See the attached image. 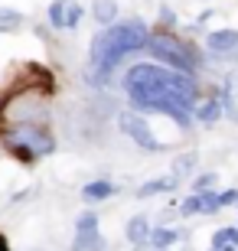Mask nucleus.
<instances>
[{
  "label": "nucleus",
  "mask_w": 238,
  "mask_h": 251,
  "mask_svg": "<svg viewBox=\"0 0 238 251\" xmlns=\"http://www.w3.org/2000/svg\"><path fill=\"white\" fill-rule=\"evenodd\" d=\"M131 111L140 114H163L176 127L189 130L199 108V85L192 75H183L160 62H137L124 72Z\"/></svg>",
  "instance_id": "1"
},
{
  "label": "nucleus",
  "mask_w": 238,
  "mask_h": 251,
  "mask_svg": "<svg viewBox=\"0 0 238 251\" xmlns=\"http://www.w3.org/2000/svg\"><path fill=\"white\" fill-rule=\"evenodd\" d=\"M147 43H150V29L140 23V20H128V23H111V26H101L92 36V78L88 82L105 85L108 75L118 69L131 52H144Z\"/></svg>",
  "instance_id": "2"
},
{
  "label": "nucleus",
  "mask_w": 238,
  "mask_h": 251,
  "mask_svg": "<svg viewBox=\"0 0 238 251\" xmlns=\"http://www.w3.org/2000/svg\"><path fill=\"white\" fill-rule=\"evenodd\" d=\"M53 92V82L43 85H23L3 95V108H0V124H7V130L20 127L29 121H43L46 114V98Z\"/></svg>",
  "instance_id": "3"
},
{
  "label": "nucleus",
  "mask_w": 238,
  "mask_h": 251,
  "mask_svg": "<svg viewBox=\"0 0 238 251\" xmlns=\"http://www.w3.org/2000/svg\"><path fill=\"white\" fill-rule=\"evenodd\" d=\"M144 52L154 59V62L170 65V69H176V72H183V75L199 72V56H196V49H192L189 43H180V39L170 36V33H150V43H147Z\"/></svg>",
  "instance_id": "4"
},
{
  "label": "nucleus",
  "mask_w": 238,
  "mask_h": 251,
  "mask_svg": "<svg viewBox=\"0 0 238 251\" xmlns=\"http://www.w3.org/2000/svg\"><path fill=\"white\" fill-rule=\"evenodd\" d=\"M7 137L20 140V144H26L36 157H49L55 150V137H53V127L46 121H29V124H20L13 130H3Z\"/></svg>",
  "instance_id": "5"
},
{
  "label": "nucleus",
  "mask_w": 238,
  "mask_h": 251,
  "mask_svg": "<svg viewBox=\"0 0 238 251\" xmlns=\"http://www.w3.org/2000/svg\"><path fill=\"white\" fill-rule=\"evenodd\" d=\"M118 127H121V134H128L140 150H163V144L154 137V130L147 127V121L140 118V111H121L118 114Z\"/></svg>",
  "instance_id": "6"
},
{
  "label": "nucleus",
  "mask_w": 238,
  "mask_h": 251,
  "mask_svg": "<svg viewBox=\"0 0 238 251\" xmlns=\"http://www.w3.org/2000/svg\"><path fill=\"white\" fill-rule=\"evenodd\" d=\"M206 49L212 56H232L238 49V29H212L206 36Z\"/></svg>",
  "instance_id": "7"
},
{
  "label": "nucleus",
  "mask_w": 238,
  "mask_h": 251,
  "mask_svg": "<svg viewBox=\"0 0 238 251\" xmlns=\"http://www.w3.org/2000/svg\"><path fill=\"white\" fill-rule=\"evenodd\" d=\"M150 232H154V228H150V219H147V215H134V219L128 222V228H124L128 242L137 245V248H144V245L150 242Z\"/></svg>",
  "instance_id": "8"
},
{
  "label": "nucleus",
  "mask_w": 238,
  "mask_h": 251,
  "mask_svg": "<svg viewBox=\"0 0 238 251\" xmlns=\"http://www.w3.org/2000/svg\"><path fill=\"white\" fill-rule=\"evenodd\" d=\"M72 251H105V238H101L98 228H92V232H75Z\"/></svg>",
  "instance_id": "9"
},
{
  "label": "nucleus",
  "mask_w": 238,
  "mask_h": 251,
  "mask_svg": "<svg viewBox=\"0 0 238 251\" xmlns=\"http://www.w3.org/2000/svg\"><path fill=\"white\" fill-rule=\"evenodd\" d=\"M183 235H180V228H170V225H160V228H154L150 232V248H173L176 242H180Z\"/></svg>",
  "instance_id": "10"
},
{
  "label": "nucleus",
  "mask_w": 238,
  "mask_h": 251,
  "mask_svg": "<svg viewBox=\"0 0 238 251\" xmlns=\"http://www.w3.org/2000/svg\"><path fill=\"white\" fill-rule=\"evenodd\" d=\"M222 101L219 98H206V101H199V108H196V121H202V124H215L222 118Z\"/></svg>",
  "instance_id": "11"
},
{
  "label": "nucleus",
  "mask_w": 238,
  "mask_h": 251,
  "mask_svg": "<svg viewBox=\"0 0 238 251\" xmlns=\"http://www.w3.org/2000/svg\"><path fill=\"white\" fill-rule=\"evenodd\" d=\"M111 193H114V183H111V179H95V183H88V186L82 189V199L85 202H101V199H108Z\"/></svg>",
  "instance_id": "12"
},
{
  "label": "nucleus",
  "mask_w": 238,
  "mask_h": 251,
  "mask_svg": "<svg viewBox=\"0 0 238 251\" xmlns=\"http://www.w3.org/2000/svg\"><path fill=\"white\" fill-rule=\"evenodd\" d=\"M92 13H95V20H98L101 26H111V23L118 20V3H114V0H95Z\"/></svg>",
  "instance_id": "13"
},
{
  "label": "nucleus",
  "mask_w": 238,
  "mask_h": 251,
  "mask_svg": "<svg viewBox=\"0 0 238 251\" xmlns=\"http://www.w3.org/2000/svg\"><path fill=\"white\" fill-rule=\"evenodd\" d=\"M180 179H150V183H144V186L137 189L140 199H150V196H160V193H170V189L176 186Z\"/></svg>",
  "instance_id": "14"
},
{
  "label": "nucleus",
  "mask_w": 238,
  "mask_h": 251,
  "mask_svg": "<svg viewBox=\"0 0 238 251\" xmlns=\"http://www.w3.org/2000/svg\"><path fill=\"white\" fill-rule=\"evenodd\" d=\"M65 13H69V0H55L49 7V26L65 29Z\"/></svg>",
  "instance_id": "15"
},
{
  "label": "nucleus",
  "mask_w": 238,
  "mask_h": 251,
  "mask_svg": "<svg viewBox=\"0 0 238 251\" xmlns=\"http://www.w3.org/2000/svg\"><path fill=\"white\" fill-rule=\"evenodd\" d=\"M180 215H202V196L199 193L186 196L183 202H180Z\"/></svg>",
  "instance_id": "16"
},
{
  "label": "nucleus",
  "mask_w": 238,
  "mask_h": 251,
  "mask_svg": "<svg viewBox=\"0 0 238 251\" xmlns=\"http://www.w3.org/2000/svg\"><path fill=\"white\" fill-rule=\"evenodd\" d=\"M199 196H202V215H215L222 209V199H219V193H215V189L199 193Z\"/></svg>",
  "instance_id": "17"
},
{
  "label": "nucleus",
  "mask_w": 238,
  "mask_h": 251,
  "mask_svg": "<svg viewBox=\"0 0 238 251\" xmlns=\"http://www.w3.org/2000/svg\"><path fill=\"white\" fill-rule=\"evenodd\" d=\"M92 228H98V215L95 212H82L75 219V232H92Z\"/></svg>",
  "instance_id": "18"
},
{
  "label": "nucleus",
  "mask_w": 238,
  "mask_h": 251,
  "mask_svg": "<svg viewBox=\"0 0 238 251\" xmlns=\"http://www.w3.org/2000/svg\"><path fill=\"white\" fill-rule=\"evenodd\" d=\"M192 189H196V193H209V189H215V173H199V176L192 179Z\"/></svg>",
  "instance_id": "19"
},
{
  "label": "nucleus",
  "mask_w": 238,
  "mask_h": 251,
  "mask_svg": "<svg viewBox=\"0 0 238 251\" xmlns=\"http://www.w3.org/2000/svg\"><path fill=\"white\" fill-rule=\"evenodd\" d=\"M192 167H196V153H186V157H180V160H176V163H173V173H176V176H180V179H183V176H186V173H189Z\"/></svg>",
  "instance_id": "20"
},
{
  "label": "nucleus",
  "mask_w": 238,
  "mask_h": 251,
  "mask_svg": "<svg viewBox=\"0 0 238 251\" xmlns=\"http://www.w3.org/2000/svg\"><path fill=\"white\" fill-rule=\"evenodd\" d=\"M17 23H23V13H17V10H7V7H0V26H17Z\"/></svg>",
  "instance_id": "21"
},
{
  "label": "nucleus",
  "mask_w": 238,
  "mask_h": 251,
  "mask_svg": "<svg viewBox=\"0 0 238 251\" xmlns=\"http://www.w3.org/2000/svg\"><path fill=\"white\" fill-rule=\"evenodd\" d=\"M82 20V7L79 3H69V13H65V29H75Z\"/></svg>",
  "instance_id": "22"
},
{
  "label": "nucleus",
  "mask_w": 238,
  "mask_h": 251,
  "mask_svg": "<svg viewBox=\"0 0 238 251\" xmlns=\"http://www.w3.org/2000/svg\"><path fill=\"white\" fill-rule=\"evenodd\" d=\"M225 245H232V235H229V228H219L212 235V251H222Z\"/></svg>",
  "instance_id": "23"
},
{
  "label": "nucleus",
  "mask_w": 238,
  "mask_h": 251,
  "mask_svg": "<svg viewBox=\"0 0 238 251\" xmlns=\"http://www.w3.org/2000/svg\"><path fill=\"white\" fill-rule=\"evenodd\" d=\"M219 199H222V205L238 202V189H225V193H219Z\"/></svg>",
  "instance_id": "24"
},
{
  "label": "nucleus",
  "mask_w": 238,
  "mask_h": 251,
  "mask_svg": "<svg viewBox=\"0 0 238 251\" xmlns=\"http://www.w3.org/2000/svg\"><path fill=\"white\" fill-rule=\"evenodd\" d=\"M140 251H170V248H150V245H144Z\"/></svg>",
  "instance_id": "25"
},
{
  "label": "nucleus",
  "mask_w": 238,
  "mask_h": 251,
  "mask_svg": "<svg viewBox=\"0 0 238 251\" xmlns=\"http://www.w3.org/2000/svg\"><path fill=\"white\" fill-rule=\"evenodd\" d=\"M222 251H238V248H235V245H225V248H222Z\"/></svg>",
  "instance_id": "26"
},
{
  "label": "nucleus",
  "mask_w": 238,
  "mask_h": 251,
  "mask_svg": "<svg viewBox=\"0 0 238 251\" xmlns=\"http://www.w3.org/2000/svg\"><path fill=\"white\" fill-rule=\"evenodd\" d=\"M0 251H3V242H0Z\"/></svg>",
  "instance_id": "27"
},
{
  "label": "nucleus",
  "mask_w": 238,
  "mask_h": 251,
  "mask_svg": "<svg viewBox=\"0 0 238 251\" xmlns=\"http://www.w3.org/2000/svg\"><path fill=\"white\" fill-rule=\"evenodd\" d=\"M209 251H212V248H209Z\"/></svg>",
  "instance_id": "28"
}]
</instances>
